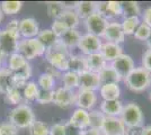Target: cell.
Wrapping results in <instances>:
<instances>
[{"label": "cell", "instance_id": "obj_47", "mask_svg": "<svg viewBox=\"0 0 151 135\" xmlns=\"http://www.w3.org/2000/svg\"><path fill=\"white\" fill-rule=\"evenodd\" d=\"M8 31H13V32H19V20L18 19H12L8 21L6 28Z\"/></svg>", "mask_w": 151, "mask_h": 135}, {"label": "cell", "instance_id": "obj_27", "mask_svg": "<svg viewBox=\"0 0 151 135\" xmlns=\"http://www.w3.org/2000/svg\"><path fill=\"white\" fill-rule=\"evenodd\" d=\"M61 82L64 88L77 91L79 89V74L72 71H65L61 74Z\"/></svg>", "mask_w": 151, "mask_h": 135}, {"label": "cell", "instance_id": "obj_7", "mask_svg": "<svg viewBox=\"0 0 151 135\" xmlns=\"http://www.w3.org/2000/svg\"><path fill=\"white\" fill-rule=\"evenodd\" d=\"M83 25H85L87 33L103 39V35L108 25V20L99 14L95 13L83 20Z\"/></svg>", "mask_w": 151, "mask_h": 135}, {"label": "cell", "instance_id": "obj_30", "mask_svg": "<svg viewBox=\"0 0 151 135\" xmlns=\"http://www.w3.org/2000/svg\"><path fill=\"white\" fill-rule=\"evenodd\" d=\"M141 23V18L140 17H127V18H123L121 21L122 25V29L125 34V36H130L133 35L135 29L138 28V26Z\"/></svg>", "mask_w": 151, "mask_h": 135}, {"label": "cell", "instance_id": "obj_48", "mask_svg": "<svg viewBox=\"0 0 151 135\" xmlns=\"http://www.w3.org/2000/svg\"><path fill=\"white\" fill-rule=\"evenodd\" d=\"M65 125H67V134L65 135H80L81 134V131H80V129L71 126L69 123H65Z\"/></svg>", "mask_w": 151, "mask_h": 135}, {"label": "cell", "instance_id": "obj_14", "mask_svg": "<svg viewBox=\"0 0 151 135\" xmlns=\"http://www.w3.org/2000/svg\"><path fill=\"white\" fill-rule=\"evenodd\" d=\"M38 21L33 17L19 19V35L22 39H35L40 33Z\"/></svg>", "mask_w": 151, "mask_h": 135}, {"label": "cell", "instance_id": "obj_6", "mask_svg": "<svg viewBox=\"0 0 151 135\" xmlns=\"http://www.w3.org/2000/svg\"><path fill=\"white\" fill-rule=\"evenodd\" d=\"M103 42L104 41L101 37L91 35L89 33H86V34H82L81 35L80 41H79L77 47L80 50L82 55L87 56V55L94 54V53H98V52L101 51Z\"/></svg>", "mask_w": 151, "mask_h": 135}, {"label": "cell", "instance_id": "obj_16", "mask_svg": "<svg viewBox=\"0 0 151 135\" xmlns=\"http://www.w3.org/2000/svg\"><path fill=\"white\" fill-rule=\"evenodd\" d=\"M68 123L80 131L89 129V111L81 108H76Z\"/></svg>", "mask_w": 151, "mask_h": 135}, {"label": "cell", "instance_id": "obj_8", "mask_svg": "<svg viewBox=\"0 0 151 135\" xmlns=\"http://www.w3.org/2000/svg\"><path fill=\"white\" fill-rule=\"evenodd\" d=\"M77 91L67 89L64 87H58L53 91V104L60 108H69L76 105Z\"/></svg>", "mask_w": 151, "mask_h": 135}, {"label": "cell", "instance_id": "obj_3", "mask_svg": "<svg viewBox=\"0 0 151 135\" xmlns=\"http://www.w3.org/2000/svg\"><path fill=\"white\" fill-rule=\"evenodd\" d=\"M35 121V114L31 106L27 104H20L14 107L9 113V122L18 129H28Z\"/></svg>", "mask_w": 151, "mask_h": 135}, {"label": "cell", "instance_id": "obj_45", "mask_svg": "<svg viewBox=\"0 0 151 135\" xmlns=\"http://www.w3.org/2000/svg\"><path fill=\"white\" fill-rule=\"evenodd\" d=\"M141 62H142V65H141V66L145 68V70L149 71L151 73V50L150 49H148V50L143 53Z\"/></svg>", "mask_w": 151, "mask_h": 135}, {"label": "cell", "instance_id": "obj_51", "mask_svg": "<svg viewBox=\"0 0 151 135\" xmlns=\"http://www.w3.org/2000/svg\"><path fill=\"white\" fill-rule=\"evenodd\" d=\"M141 135H151V125H147L142 127V133Z\"/></svg>", "mask_w": 151, "mask_h": 135}, {"label": "cell", "instance_id": "obj_31", "mask_svg": "<svg viewBox=\"0 0 151 135\" xmlns=\"http://www.w3.org/2000/svg\"><path fill=\"white\" fill-rule=\"evenodd\" d=\"M37 84L40 89L43 90H54L55 89V77L49 72H43L38 76Z\"/></svg>", "mask_w": 151, "mask_h": 135}, {"label": "cell", "instance_id": "obj_38", "mask_svg": "<svg viewBox=\"0 0 151 135\" xmlns=\"http://www.w3.org/2000/svg\"><path fill=\"white\" fill-rule=\"evenodd\" d=\"M5 98H6V101L9 105H14L15 107L18 106L22 104L23 101V94L19 89H15V88H12L7 91L5 94Z\"/></svg>", "mask_w": 151, "mask_h": 135}, {"label": "cell", "instance_id": "obj_41", "mask_svg": "<svg viewBox=\"0 0 151 135\" xmlns=\"http://www.w3.org/2000/svg\"><path fill=\"white\" fill-rule=\"evenodd\" d=\"M0 135H19L18 129L10 122L0 123Z\"/></svg>", "mask_w": 151, "mask_h": 135}, {"label": "cell", "instance_id": "obj_29", "mask_svg": "<svg viewBox=\"0 0 151 135\" xmlns=\"http://www.w3.org/2000/svg\"><path fill=\"white\" fill-rule=\"evenodd\" d=\"M142 10L137 1H124L122 2V16L127 17H141Z\"/></svg>", "mask_w": 151, "mask_h": 135}, {"label": "cell", "instance_id": "obj_23", "mask_svg": "<svg viewBox=\"0 0 151 135\" xmlns=\"http://www.w3.org/2000/svg\"><path fill=\"white\" fill-rule=\"evenodd\" d=\"M98 76H99V80H101V84H120L122 81V78L119 76V73L115 71V69L109 63L98 73Z\"/></svg>", "mask_w": 151, "mask_h": 135}, {"label": "cell", "instance_id": "obj_52", "mask_svg": "<svg viewBox=\"0 0 151 135\" xmlns=\"http://www.w3.org/2000/svg\"><path fill=\"white\" fill-rule=\"evenodd\" d=\"M147 46H148V49L151 50V34L150 36H149V39H148V41H147Z\"/></svg>", "mask_w": 151, "mask_h": 135}, {"label": "cell", "instance_id": "obj_49", "mask_svg": "<svg viewBox=\"0 0 151 135\" xmlns=\"http://www.w3.org/2000/svg\"><path fill=\"white\" fill-rule=\"evenodd\" d=\"M80 135H103L101 132V129H87L81 131V134Z\"/></svg>", "mask_w": 151, "mask_h": 135}, {"label": "cell", "instance_id": "obj_9", "mask_svg": "<svg viewBox=\"0 0 151 135\" xmlns=\"http://www.w3.org/2000/svg\"><path fill=\"white\" fill-rule=\"evenodd\" d=\"M20 39L22 37L19 32H13L8 29L0 31V47L7 55L15 53L17 51V45Z\"/></svg>", "mask_w": 151, "mask_h": 135}, {"label": "cell", "instance_id": "obj_21", "mask_svg": "<svg viewBox=\"0 0 151 135\" xmlns=\"http://www.w3.org/2000/svg\"><path fill=\"white\" fill-rule=\"evenodd\" d=\"M86 62H87V70L95 72V73H99L108 63L104 59V56L101 53H94L86 56Z\"/></svg>", "mask_w": 151, "mask_h": 135}, {"label": "cell", "instance_id": "obj_44", "mask_svg": "<svg viewBox=\"0 0 151 135\" xmlns=\"http://www.w3.org/2000/svg\"><path fill=\"white\" fill-rule=\"evenodd\" d=\"M67 134V125L63 123L53 124L50 127V135H65Z\"/></svg>", "mask_w": 151, "mask_h": 135}, {"label": "cell", "instance_id": "obj_28", "mask_svg": "<svg viewBox=\"0 0 151 135\" xmlns=\"http://www.w3.org/2000/svg\"><path fill=\"white\" fill-rule=\"evenodd\" d=\"M59 19L68 27V29L77 28L80 24V21H81V19L79 18V16H78V14L76 13L75 9H69V10L65 9L64 13L62 14V16Z\"/></svg>", "mask_w": 151, "mask_h": 135}, {"label": "cell", "instance_id": "obj_10", "mask_svg": "<svg viewBox=\"0 0 151 135\" xmlns=\"http://www.w3.org/2000/svg\"><path fill=\"white\" fill-rule=\"evenodd\" d=\"M98 101V95L97 91L91 90H77V99H76V106L77 108H81L87 111H90L95 108Z\"/></svg>", "mask_w": 151, "mask_h": 135}, {"label": "cell", "instance_id": "obj_17", "mask_svg": "<svg viewBox=\"0 0 151 135\" xmlns=\"http://www.w3.org/2000/svg\"><path fill=\"white\" fill-rule=\"evenodd\" d=\"M99 53L104 56L107 63H112L115 59H117L121 54H123V47L120 44L104 41Z\"/></svg>", "mask_w": 151, "mask_h": 135}, {"label": "cell", "instance_id": "obj_34", "mask_svg": "<svg viewBox=\"0 0 151 135\" xmlns=\"http://www.w3.org/2000/svg\"><path fill=\"white\" fill-rule=\"evenodd\" d=\"M106 116L101 111V109H93L89 111V127L101 129Z\"/></svg>", "mask_w": 151, "mask_h": 135}, {"label": "cell", "instance_id": "obj_19", "mask_svg": "<svg viewBox=\"0 0 151 135\" xmlns=\"http://www.w3.org/2000/svg\"><path fill=\"white\" fill-rule=\"evenodd\" d=\"M81 35L82 34L78 31V28H71V29H68L64 34H62L59 37V41L63 46H65L70 51L71 49L78 46Z\"/></svg>", "mask_w": 151, "mask_h": 135}, {"label": "cell", "instance_id": "obj_15", "mask_svg": "<svg viewBox=\"0 0 151 135\" xmlns=\"http://www.w3.org/2000/svg\"><path fill=\"white\" fill-rule=\"evenodd\" d=\"M101 86V84L98 73L86 70L79 74V89L98 91Z\"/></svg>", "mask_w": 151, "mask_h": 135}, {"label": "cell", "instance_id": "obj_36", "mask_svg": "<svg viewBox=\"0 0 151 135\" xmlns=\"http://www.w3.org/2000/svg\"><path fill=\"white\" fill-rule=\"evenodd\" d=\"M23 7L22 1H2L0 4V8L2 10L4 15L12 16L15 14H18Z\"/></svg>", "mask_w": 151, "mask_h": 135}, {"label": "cell", "instance_id": "obj_42", "mask_svg": "<svg viewBox=\"0 0 151 135\" xmlns=\"http://www.w3.org/2000/svg\"><path fill=\"white\" fill-rule=\"evenodd\" d=\"M107 6H108L109 11L112 13L115 19L122 16V2H120V1H107Z\"/></svg>", "mask_w": 151, "mask_h": 135}, {"label": "cell", "instance_id": "obj_20", "mask_svg": "<svg viewBox=\"0 0 151 135\" xmlns=\"http://www.w3.org/2000/svg\"><path fill=\"white\" fill-rule=\"evenodd\" d=\"M98 92L103 100H119L122 91L120 84H101Z\"/></svg>", "mask_w": 151, "mask_h": 135}, {"label": "cell", "instance_id": "obj_35", "mask_svg": "<svg viewBox=\"0 0 151 135\" xmlns=\"http://www.w3.org/2000/svg\"><path fill=\"white\" fill-rule=\"evenodd\" d=\"M12 72L7 68L0 69V92L6 94L9 89H12Z\"/></svg>", "mask_w": 151, "mask_h": 135}, {"label": "cell", "instance_id": "obj_2", "mask_svg": "<svg viewBox=\"0 0 151 135\" xmlns=\"http://www.w3.org/2000/svg\"><path fill=\"white\" fill-rule=\"evenodd\" d=\"M123 81L133 92H143L151 87V73L142 66H135Z\"/></svg>", "mask_w": 151, "mask_h": 135}, {"label": "cell", "instance_id": "obj_11", "mask_svg": "<svg viewBox=\"0 0 151 135\" xmlns=\"http://www.w3.org/2000/svg\"><path fill=\"white\" fill-rule=\"evenodd\" d=\"M101 132L103 135H125L126 127L120 117H105Z\"/></svg>", "mask_w": 151, "mask_h": 135}, {"label": "cell", "instance_id": "obj_33", "mask_svg": "<svg viewBox=\"0 0 151 135\" xmlns=\"http://www.w3.org/2000/svg\"><path fill=\"white\" fill-rule=\"evenodd\" d=\"M40 91V87H38L37 82L35 81H28L26 86L23 89V98L27 100V101H32V100H36V97Z\"/></svg>", "mask_w": 151, "mask_h": 135}, {"label": "cell", "instance_id": "obj_18", "mask_svg": "<svg viewBox=\"0 0 151 135\" xmlns=\"http://www.w3.org/2000/svg\"><path fill=\"white\" fill-rule=\"evenodd\" d=\"M124 105L119 100H101L99 109L106 117H120Z\"/></svg>", "mask_w": 151, "mask_h": 135}, {"label": "cell", "instance_id": "obj_32", "mask_svg": "<svg viewBox=\"0 0 151 135\" xmlns=\"http://www.w3.org/2000/svg\"><path fill=\"white\" fill-rule=\"evenodd\" d=\"M64 10H65V8H64L61 1H49V2H46L47 15L53 20L59 19L62 16V14L64 13Z\"/></svg>", "mask_w": 151, "mask_h": 135}, {"label": "cell", "instance_id": "obj_13", "mask_svg": "<svg viewBox=\"0 0 151 135\" xmlns=\"http://www.w3.org/2000/svg\"><path fill=\"white\" fill-rule=\"evenodd\" d=\"M103 39L106 42H113L116 44H122L125 41V34L122 29V25L117 20L108 21L105 33L103 35Z\"/></svg>", "mask_w": 151, "mask_h": 135}, {"label": "cell", "instance_id": "obj_24", "mask_svg": "<svg viewBox=\"0 0 151 135\" xmlns=\"http://www.w3.org/2000/svg\"><path fill=\"white\" fill-rule=\"evenodd\" d=\"M75 10L78 14L79 18L81 20H85L90 15L97 11V2L96 1H78Z\"/></svg>", "mask_w": 151, "mask_h": 135}, {"label": "cell", "instance_id": "obj_53", "mask_svg": "<svg viewBox=\"0 0 151 135\" xmlns=\"http://www.w3.org/2000/svg\"><path fill=\"white\" fill-rule=\"evenodd\" d=\"M2 19H4V13H2V10H1V8H0V24H1Z\"/></svg>", "mask_w": 151, "mask_h": 135}, {"label": "cell", "instance_id": "obj_40", "mask_svg": "<svg viewBox=\"0 0 151 135\" xmlns=\"http://www.w3.org/2000/svg\"><path fill=\"white\" fill-rule=\"evenodd\" d=\"M53 91L54 90H43L40 89L38 95L36 97V101L41 105L53 104Z\"/></svg>", "mask_w": 151, "mask_h": 135}, {"label": "cell", "instance_id": "obj_37", "mask_svg": "<svg viewBox=\"0 0 151 135\" xmlns=\"http://www.w3.org/2000/svg\"><path fill=\"white\" fill-rule=\"evenodd\" d=\"M28 129L31 135H50V126L41 121H35Z\"/></svg>", "mask_w": 151, "mask_h": 135}, {"label": "cell", "instance_id": "obj_39", "mask_svg": "<svg viewBox=\"0 0 151 135\" xmlns=\"http://www.w3.org/2000/svg\"><path fill=\"white\" fill-rule=\"evenodd\" d=\"M150 34H151V27H149L143 21H141L140 25L138 26V28L135 29L133 36L137 39H139V41H145L147 42L148 39H149V36H150Z\"/></svg>", "mask_w": 151, "mask_h": 135}, {"label": "cell", "instance_id": "obj_5", "mask_svg": "<svg viewBox=\"0 0 151 135\" xmlns=\"http://www.w3.org/2000/svg\"><path fill=\"white\" fill-rule=\"evenodd\" d=\"M16 52L19 53L27 61H31L38 56H43L46 52V49L36 37L35 39H20Z\"/></svg>", "mask_w": 151, "mask_h": 135}, {"label": "cell", "instance_id": "obj_54", "mask_svg": "<svg viewBox=\"0 0 151 135\" xmlns=\"http://www.w3.org/2000/svg\"><path fill=\"white\" fill-rule=\"evenodd\" d=\"M149 99L151 100V87H150V91H149Z\"/></svg>", "mask_w": 151, "mask_h": 135}, {"label": "cell", "instance_id": "obj_4", "mask_svg": "<svg viewBox=\"0 0 151 135\" xmlns=\"http://www.w3.org/2000/svg\"><path fill=\"white\" fill-rule=\"evenodd\" d=\"M120 118L124 123L126 129L143 127L145 116L141 107L135 103H129L124 105Z\"/></svg>", "mask_w": 151, "mask_h": 135}, {"label": "cell", "instance_id": "obj_25", "mask_svg": "<svg viewBox=\"0 0 151 135\" xmlns=\"http://www.w3.org/2000/svg\"><path fill=\"white\" fill-rule=\"evenodd\" d=\"M36 39L44 45V47L46 50H49L51 47L55 46V45L60 42V41H59V36H58L57 34L53 32L51 28H46V29L40 31Z\"/></svg>", "mask_w": 151, "mask_h": 135}, {"label": "cell", "instance_id": "obj_26", "mask_svg": "<svg viewBox=\"0 0 151 135\" xmlns=\"http://www.w3.org/2000/svg\"><path fill=\"white\" fill-rule=\"evenodd\" d=\"M87 70V62L86 56L82 54H70L69 58V68L68 71H72L75 73L80 74L83 71Z\"/></svg>", "mask_w": 151, "mask_h": 135}, {"label": "cell", "instance_id": "obj_43", "mask_svg": "<svg viewBox=\"0 0 151 135\" xmlns=\"http://www.w3.org/2000/svg\"><path fill=\"white\" fill-rule=\"evenodd\" d=\"M51 29L60 37L62 34H64V33L68 31V27L64 25L60 19H54L53 23H52V26H51Z\"/></svg>", "mask_w": 151, "mask_h": 135}, {"label": "cell", "instance_id": "obj_22", "mask_svg": "<svg viewBox=\"0 0 151 135\" xmlns=\"http://www.w3.org/2000/svg\"><path fill=\"white\" fill-rule=\"evenodd\" d=\"M28 63L29 62L26 59L23 58L17 52L12 53V54H9L7 56V69L10 72H13V73L22 71Z\"/></svg>", "mask_w": 151, "mask_h": 135}, {"label": "cell", "instance_id": "obj_50", "mask_svg": "<svg viewBox=\"0 0 151 135\" xmlns=\"http://www.w3.org/2000/svg\"><path fill=\"white\" fill-rule=\"evenodd\" d=\"M7 56H8V55H7L6 53L2 51V49L0 47V69L4 68V66H2V63H4L5 60H7Z\"/></svg>", "mask_w": 151, "mask_h": 135}, {"label": "cell", "instance_id": "obj_12", "mask_svg": "<svg viewBox=\"0 0 151 135\" xmlns=\"http://www.w3.org/2000/svg\"><path fill=\"white\" fill-rule=\"evenodd\" d=\"M109 64L113 66L115 71L119 73V76L123 79H125L131 72L133 71V69L135 68V64H134V61L133 59L127 55V54H121L117 59H115L112 63Z\"/></svg>", "mask_w": 151, "mask_h": 135}, {"label": "cell", "instance_id": "obj_46", "mask_svg": "<svg viewBox=\"0 0 151 135\" xmlns=\"http://www.w3.org/2000/svg\"><path fill=\"white\" fill-rule=\"evenodd\" d=\"M140 18H141V21H143L149 27H151V6L147 7L145 10L142 11Z\"/></svg>", "mask_w": 151, "mask_h": 135}, {"label": "cell", "instance_id": "obj_1", "mask_svg": "<svg viewBox=\"0 0 151 135\" xmlns=\"http://www.w3.org/2000/svg\"><path fill=\"white\" fill-rule=\"evenodd\" d=\"M70 54H71V52L59 42L55 46L46 50L45 59L49 62L50 66L63 73V72L68 71V68H69Z\"/></svg>", "mask_w": 151, "mask_h": 135}]
</instances>
